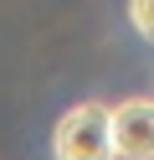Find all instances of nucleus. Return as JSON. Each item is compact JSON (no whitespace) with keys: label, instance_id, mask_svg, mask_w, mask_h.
I'll list each match as a JSON object with an SVG mask.
<instances>
[{"label":"nucleus","instance_id":"obj_3","mask_svg":"<svg viewBox=\"0 0 154 160\" xmlns=\"http://www.w3.org/2000/svg\"><path fill=\"white\" fill-rule=\"evenodd\" d=\"M128 21L144 42H154V0H128Z\"/></svg>","mask_w":154,"mask_h":160},{"label":"nucleus","instance_id":"obj_2","mask_svg":"<svg viewBox=\"0 0 154 160\" xmlns=\"http://www.w3.org/2000/svg\"><path fill=\"white\" fill-rule=\"evenodd\" d=\"M113 160H154V98H123L108 108Z\"/></svg>","mask_w":154,"mask_h":160},{"label":"nucleus","instance_id":"obj_1","mask_svg":"<svg viewBox=\"0 0 154 160\" xmlns=\"http://www.w3.org/2000/svg\"><path fill=\"white\" fill-rule=\"evenodd\" d=\"M51 155L57 160H113V129H108V103H77L62 114L51 129Z\"/></svg>","mask_w":154,"mask_h":160}]
</instances>
